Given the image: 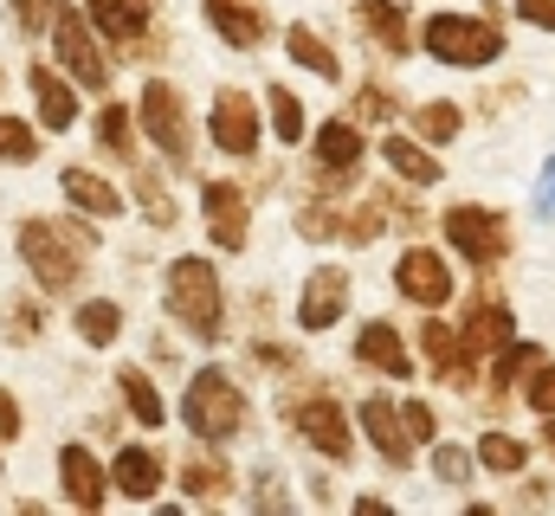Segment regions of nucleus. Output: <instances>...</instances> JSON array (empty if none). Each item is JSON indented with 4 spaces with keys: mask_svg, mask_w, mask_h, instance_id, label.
<instances>
[{
    "mask_svg": "<svg viewBox=\"0 0 555 516\" xmlns=\"http://www.w3.org/2000/svg\"><path fill=\"white\" fill-rule=\"evenodd\" d=\"M91 246H98V220H52V214H26L13 227V253L26 265V278L39 284V297H72L91 271Z\"/></svg>",
    "mask_w": 555,
    "mask_h": 516,
    "instance_id": "obj_1",
    "label": "nucleus"
},
{
    "mask_svg": "<svg viewBox=\"0 0 555 516\" xmlns=\"http://www.w3.org/2000/svg\"><path fill=\"white\" fill-rule=\"evenodd\" d=\"M162 310L175 317V330L181 336H194V343H220L227 336V291H220V265L201 253H181L168 258V271H162Z\"/></svg>",
    "mask_w": 555,
    "mask_h": 516,
    "instance_id": "obj_2",
    "label": "nucleus"
},
{
    "mask_svg": "<svg viewBox=\"0 0 555 516\" xmlns=\"http://www.w3.org/2000/svg\"><path fill=\"white\" fill-rule=\"evenodd\" d=\"M46 39H52V65H59L78 91H98V98L111 91L117 59L104 52V33L91 26V13H85V7H65V0H59V13H52Z\"/></svg>",
    "mask_w": 555,
    "mask_h": 516,
    "instance_id": "obj_3",
    "label": "nucleus"
},
{
    "mask_svg": "<svg viewBox=\"0 0 555 516\" xmlns=\"http://www.w3.org/2000/svg\"><path fill=\"white\" fill-rule=\"evenodd\" d=\"M420 46H426V59H439V65H459V72H485V65H498L504 59V26L491 20V13H433L426 26H420Z\"/></svg>",
    "mask_w": 555,
    "mask_h": 516,
    "instance_id": "obj_4",
    "label": "nucleus"
},
{
    "mask_svg": "<svg viewBox=\"0 0 555 516\" xmlns=\"http://www.w3.org/2000/svg\"><path fill=\"white\" fill-rule=\"evenodd\" d=\"M181 426H188L194 439H207V446L240 439V426H246V394H240V382H233L227 369L188 375V387H181Z\"/></svg>",
    "mask_w": 555,
    "mask_h": 516,
    "instance_id": "obj_5",
    "label": "nucleus"
},
{
    "mask_svg": "<svg viewBox=\"0 0 555 516\" xmlns=\"http://www.w3.org/2000/svg\"><path fill=\"white\" fill-rule=\"evenodd\" d=\"M439 233H446V246L465 258V265H478V271H498L511 246H517V233H511V220L498 214V207H485V201H459V207H446L439 214Z\"/></svg>",
    "mask_w": 555,
    "mask_h": 516,
    "instance_id": "obj_6",
    "label": "nucleus"
},
{
    "mask_svg": "<svg viewBox=\"0 0 555 516\" xmlns=\"http://www.w3.org/2000/svg\"><path fill=\"white\" fill-rule=\"evenodd\" d=\"M137 129L149 136V149H155L162 162H175V168L194 162V124H188V98H181V85H168V78H142Z\"/></svg>",
    "mask_w": 555,
    "mask_h": 516,
    "instance_id": "obj_7",
    "label": "nucleus"
},
{
    "mask_svg": "<svg viewBox=\"0 0 555 516\" xmlns=\"http://www.w3.org/2000/svg\"><path fill=\"white\" fill-rule=\"evenodd\" d=\"M284 420H291V433H297L310 452H323L330 465H349V459H356V433H349V413H343L336 394H304V400L284 407Z\"/></svg>",
    "mask_w": 555,
    "mask_h": 516,
    "instance_id": "obj_8",
    "label": "nucleus"
},
{
    "mask_svg": "<svg viewBox=\"0 0 555 516\" xmlns=\"http://www.w3.org/2000/svg\"><path fill=\"white\" fill-rule=\"evenodd\" d=\"M207 142H214L220 155H233V162H253V155H259L266 124H259L253 91H240V85H220V91H214V111H207Z\"/></svg>",
    "mask_w": 555,
    "mask_h": 516,
    "instance_id": "obj_9",
    "label": "nucleus"
},
{
    "mask_svg": "<svg viewBox=\"0 0 555 516\" xmlns=\"http://www.w3.org/2000/svg\"><path fill=\"white\" fill-rule=\"evenodd\" d=\"M310 155H317V188H349L362 175V155H369V136L356 117H330L310 136Z\"/></svg>",
    "mask_w": 555,
    "mask_h": 516,
    "instance_id": "obj_10",
    "label": "nucleus"
},
{
    "mask_svg": "<svg viewBox=\"0 0 555 516\" xmlns=\"http://www.w3.org/2000/svg\"><path fill=\"white\" fill-rule=\"evenodd\" d=\"M349 317V265H317L310 278H304V291H297V330L304 336H323V330H336Z\"/></svg>",
    "mask_w": 555,
    "mask_h": 516,
    "instance_id": "obj_11",
    "label": "nucleus"
},
{
    "mask_svg": "<svg viewBox=\"0 0 555 516\" xmlns=\"http://www.w3.org/2000/svg\"><path fill=\"white\" fill-rule=\"evenodd\" d=\"M26 91H33V124L46 129V136L78 129V85L52 59H26Z\"/></svg>",
    "mask_w": 555,
    "mask_h": 516,
    "instance_id": "obj_12",
    "label": "nucleus"
},
{
    "mask_svg": "<svg viewBox=\"0 0 555 516\" xmlns=\"http://www.w3.org/2000/svg\"><path fill=\"white\" fill-rule=\"evenodd\" d=\"M59 491H65L72 511H104L111 504V465L85 439H65L59 446Z\"/></svg>",
    "mask_w": 555,
    "mask_h": 516,
    "instance_id": "obj_13",
    "label": "nucleus"
},
{
    "mask_svg": "<svg viewBox=\"0 0 555 516\" xmlns=\"http://www.w3.org/2000/svg\"><path fill=\"white\" fill-rule=\"evenodd\" d=\"M420 349H426V369L439 375L446 387H478V349L459 336V323H446V317H426V330H420Z\"/></svg>",
    "mask_w": 555,
    "mask_h": 516,
    "instance_id": "obj_14",
    "label": "nucleus"
},
{
    "mask_svg": "<svg viewBox=\"0 0 555 516\" xmlns=\"http://www.w3.org/2000/svg\"><path fill=\"white\" fill-rule=\"evenodd\" d=\"M395 291L420 304V310H446L452 304V265L433 253V246H408L401 265H395Z\"/></svg>",
    "mask_w": 555,
    "mask_h": 516,
    "instance_id": "obj_15",
    "label": "nucleus"
},
{
    "mask_svg": "<svg viewBox=\"0 0 555 516\" xmlns=\"http://www.w3.org/2000/svg\"><path fill=\"white\" fill-rule=\"evenodd\" d=\"M201 214H207V240L220 246V253H246V188L240 181H201Z\"/></svg>",
    "mask_w": 555,
    "mask_h": 516,
    "instance_id": "obj_16",
    "label": "nucleus"
},
{
    "mask_svg": "<svg viewBox=\"0 0 555 516\" xmlns=\"http://www.w3.org/2000/svg\"><path fill=\"white\" fill-rule=\"evenodd\" d=\"M162 478H168V459H162L155 446L130 439V446L111 452V491H117V498H130V504H155Z\"/></svg>",
    "mask_w": 555,
    "mask_h": 516,
    "instance_id": "obj_17",
    "label": "nucleus"
},
{
    "mask_svg": "<svg viewBox=\"0 0 555 516\" xmlns=\"http://www.w3.org/2000/svg\"><path fill=\"white\" fill-rule=\"evenodd\" d=\"M201 13H207V26H214L233 52H259V46L272 39L266 0H201Z\"/></svg>",
    "mask_w": 555,
    "mask_h": 516,
    "instance_id": "obj_18",
    "label": "nucleus"
},
{
    "mask_svg": "<svg viewBox=\"0 0 555 516\" xmlns=\"http://www.w3.org/2000/svg\"><path fill=\"white\" fill-rule=\"evenodd\" d=\"M59 194H65L72 214H85V220H124V188L104 181V175L85 168V162H65V168H59Z\"/></svg>",
    "mask_w": 555,
    "mask_h": 516,
    "instance_id": "obj_19",
    "label": "nucleus"
},
{
    "mask_svg": "<svg viewBox=\"0 0 555 516\" xmlns=\"http://www.w3.org/2000/svg\"><path fill=\"white\" fill-rule=\"evenodd\" d=\"M459 336H465L478 356H498V349L517 336V317H511V304H504L498 291H478V297L459 310Z\"/></svg>",
    "mask_w": 555,
    "mask_h": 516,
    "instance_id": "obj_20",
    "label": "nucleus"
},
{
    "mask_svg": "<svg viewBox=\"0 0 555 516\" xmlns=\"http://www.w3.org/2000/svg\"><path fill=\"white\" fill-rule=\"evenodd\" d=\"M175 478H181V491L194 498V504H220V498H233V465L220 459V446H207V439H194V452L181 459V465H168Z\"/></svg>",
    "mask_w": 555,
    "mask_h": 516,
    "instance_id": "obj_21",
    "label": "nucleus"
},
{
    "mask_svg": "<svg viewBox=\"0 0 555 516\" xmlns=\"http://www.w3.org/2000/svg\"><path fill=\"white\" fill-rule=\"evenodd\" d=\"M85 13H91V26L104 33V46H117V52H130L149 39V26H155V0H78Z\"/></svg>",
    "mask_w": 555,
    "mask_h": 516,
    "instance_id": "obj_22",
    "label": "nucleus"
},
{
    "mask_svg": "<svg viewBox=\"0 0 555 516\" xmlns=\"http://www.w3.org/2000/svg\"><path fill=\"white\" fill-rule=\"evenodd\" d=\"M356 362L375 369V375H388V382H408L414 375V356H408V343H401V330L388 317H369L356 330Z\"/></svg>",
    "mask_w": 555,
    "mask_h": 516,
    "instance_id": "obj_23",
    "label": "nucleus"
},
{
    "mask_svg": "<svg viewBox=\"0 0 555 516\" xmlns=\"http://www.w3.org/2000/svg\"><path fill=\"white\" fill-rule=\"evenodd\" d=\"M356 26L382 46V59H408L414 52V26L401 0H356Z\"/></svg>",
    "mask_w": 555,
    "mask_h": 516,
    "instance_id": "obj_24",
    "label": "nucleus"
},
{
    "mask_svg": "<svg viewBox=\"0 0 555 516\" xmlns=\"http://www.w3.org/2000/svg\"><path fill=\"white\" fill-rule=\"evenodd\" d=\"M362 433H369V446H375L388 465H408V459H414V439H408L401 407H395L388 394H369V400H362Z\"/></svg>",
    "mask_w": 555,
    "mask_h": 516,
    "instance_id": "obj_25",
    "label": "nucleus"
},
{
    "mask_svg": "<svg viewBox=\"0 0 555 516\" xmlns=\"http://www.w3.org/2000/svg\"><path fill=\"white\" fill-rule=\"evenodd\" d=\"M284 52H291V65H304L310 78H323V85H343V59H336V46L317 33V26H284Z\"/></svg>",
    "mask_w": 555,
    "mask_h": 516,
    "instance_id": "obj_26",
    "label": "nucleus"
},
{
    "mask_svg": "<svg viewBox=\"0 0 555 516\" xmlns=\"http://www.w3.org/2000/svg\"><path fill=\"white\" fill-rule=\"evenodd\" d=\"M72 330H78L85 349H117V343H124V304H117V297H78Z\"/></svg>",
    "mask_w": 555,
    "mask_h": 516,
    "instance_id": "obj_27",
    "label": "nucleus"
},
{
    "mask_svg": "<svg viewBox=\"0 0 555 516\" xmlns=\"http://www.w3.org/2000/svg\"><path fill=\"white\" fill-rule=\"evenodd\" d=\"M382 162L408 181V188H433L446 175V162H433V149L414 142V136H382Z\"/></svg>",
    "mask_w": 555,
    "mask_h": 516,
    "instance_id": "obj_28",
    "label": "nucleus"
},
{
    "mask_svg": "<svg viewBox=\"0 0 555 516\" xmlns=\"http://www.w3.org/2000/svg\"><path fill=\"white\" fill-rule=\"evenodd\" d=\"M117 394H124V407H130V420L137 426H168V400H162V387L149 382V369H137V362H124L117 369Z\"/></svg>",
    "mask_w": 555,
    "mask_h": 516,
    "instance_id": "obj_29",
    "label": "nucleus"
},
{
    "mask_svg": "<svg viewBox=\"0 0 555 516\" xmlns=\"http://www.w3.org/2000/svg\"><path fill=\"white\" fill-rule=\"evenodd\" d=\"M130 201L142 207V220H149V227H162V233H168V227L181 220V207H175L168 181H162V175H155L149 162H130Z\"/></svg>",
    "mask_w": 555,
    "mask_h": 516,
    "instance_id": "obj_30",
    "label": "nucleus"
},
{
    "mask_svg": "<svg viewBox=\"0 0 555 516\" xmlns=\"http://www.w3.org/2000/svg\"><path fill=\"white\" fill-rule=\"evenodd\" d=\"M98 149L111 162H137V104H117V98L98 104Z\"/></svg>",
    "mask_w": 555,
    "mask_h": 516,
    "instance_id": "obj_31",
    "label": "nucleus"
},
{
    "mask_svg": "<svg viewBox=\"0 0 555 516\" xmlns=\"http://www.w3.org/2000/svg\"><path fill=\"white\" fill-rule=\"evenodd\" d=\"M472 452H478V465H485L491 478H524V472H530V446H524L517 433H485Z\"/></svg>",
    "mask_w": 555,
    "mask_h": 516,
    "instance_id": "obj_32",
    "label": "nucleus"
},
{
    "mask_svg": "<svg viewBox=\"0 0 555 516\" xmlns=\"http://www.w3.org/2000/svg\"><path fill=\"white\" fill-rule=\"evenodd\" d=\"M459 129H465V111H459L452 98H426L414 111V136L433 142V149H439V142H459Z\"/></svg>",
    "mask_w": 555,
    "mask_h": 516,
    "instance_id": "obj_33",
    "label": "nucleus"
},
{
    "mask_svg": "<svg viewBox=\"0 0 555 516\" xmlns=\"http://www.w3.org/2000/svg\"><path fill=\"white\" fill-rule=\"evenodd\" d=\"M39 162V124L0 111V168H33Z\"/></svg>",
    "mask_w": 555,
    "mask_h": 516,
    "instance_id": "obj_34",
    "label": "nucleus"
},
{
    "mask_svg": "<svg viewBox=\"0 0 555 516\" xmlns=\"http://www.w3.org/2000/svg\"><path fill=\"white\" fill-rule=\"evenodd\" d=\"M537 362H543V349H537V343H517V336H511V343L498 349V369H491V382L511 394V387L530 382V369H537Z\"/></svg>",
    "mask_w": 555,
    "mask_h": 516,
    "instance_id": "obj_35",
    "label": "nucleus"
},
{
    "mask_svg": "<svg viewBox=\"0 0 555 516\" xmlns=\"http://www.w3.org/2000/svg\"><path fill=\"white\" fill-rule=\"evenodd\" d=\"M382 227H388V194H375V201H362V207L343 214V240H349V246H375Z\"/></svg>",
    "mask_w": 555,
    "mask_h": 516,
    "instance_id": "obj_36",
    "label": "nucleus"
},
{
    "mask_svg": "<svg viewBox=\"0 0 555 516\" xmlns=\"http://www.w3.org/2000/svg\"><path fill=\"white\" fill-rule=\"evenodd\" d=\"M433 478H439V485H452V491H459V485H472V478H478V452H472V446L439 439V446H433Z\"/></svg>",
    "mask_w": 555,
    "mask_h": 516,
    "instance_id": "obj_37",
    "label": "nucleus"
},
{
    "mask_svg": "<svg viewBox=\"0 0 555 516\" xmlns=\"http://www.w3.org/2000/svg\"><path fill=\"white\" fill-rule=\"evenodd\" d=\"M297 240H343V207H330V201H304L297 207Z\"/></svg>",
    "mask_w": 555,
    "mask_h": 516,
    "instance_id": "obj_38",
    "label": "nucleus"
},
{
    "mask_svg": "<svg viewBox=\"0 0 555 516\" xmlns=\"http://www.w3.org/2000/svg\"><path fill=\"white\" fill-rule=\"evenodd\" d=\"M266 111H272L278 142H291V149H297V142H304V104H297L284 85H272V91H266Z\"/></svg>",
    "mask_w": 555,
    "mask_h": 516,
    "instance_id": "obj_39",
    "label": "nucleus"
},
{
    "mask_svg": "<svg viewBox=\"0 0 555 516\" xmlns=\"http://www.w3.org/2000/svg\"><path fill=\"white\" fill-rule=\"evenodd\" d=\"M7 13H13V26H20V39H39V33L52 26V13H59V0H7Z\"/></svg>",
    "mask_w": 555,
    "mask_h": 516,
    "instance_id": "obj_40",
    "label": "nucleus"
},
{
    "mask_svg": "<svg viewBox=\"0 0 555 516\" xmlns=\"http://www.w3.org/2000/svg\"><path fill=\"white\" fill-rule=\"evenodd\" d=\"M349 111H356V124H388V117H395L401 104H395V91H382V85H362Z\"/></svg>",
    "mask_w": 555,
    "mask_h": 516,
    "instance_id": "obj_41",
    "label": "nucleus"
},
{
    "mask_svg": "<svg viewBox=\"0 0 555 516\" xmlns=\"http://www.w3.org/2000/svg\"><path fill=\"white\" fill-rule=\"evenodd\" d=\"M39 330H46L39 297H13V304H7V336H13V343H33Z\"/></svg>",
    "mask_w": 555,
    "mask_h": 516,
    "instance_id": "obj_42",
    "label": "nucleus"
},
{
    "mask_svg": "<svg viewBox=\"0 0 555 516\" xmlns=\"http://www.w3.org/2000/svg\"><path fill=\"white\" fill-rule=\"evenodd\" d=\"M524 400H530V413H555V362H550V356L530 369V382H524Z\"/></svg>",
    "mask_w": 555,
    "mask_h": 516,
    "instance_id": "obj_43",
    "label": "nucleus"
},
{
    "mask_svg": "<svg viewBox=\"0 0 555 516\" xmlns=\"http://www.w3.org/2000/svg\"><path fill=\"white\" fill-rule=\"evenodd\" d=\"M401 426H408L414 446H433V439H439V413H433L426 400H408V407H401Z\"/></svg>",
    "mask_w": 555,
    "mask_h": 516,
    "instance_id": "obj_44",
    "label": "nucleus"
},
{
    "mask_svg": "<svg viewBox=\"0 0 555 516\" xmlns=\"http://www.w3.org/2000/svg\"><path fill=\"white\" fill-rule=\"evenodd\" d=\"M253 504H259V511H291V498H284V478H278V465H259Z\"/></svg>",
    "mask_w": 555,
    "mask_h": 516,
    "instance_id": "obj_45",
    "label": "nucleus"
},
{
    "mask_svg": "<svg viewBox=\"0 0 555 516\" xmlns=\"http://www.w3.org/2000/svg\"><path fill=\"white\" fill-rule=\"evenodd\" d=\"M511 7H517V20H524V26L555 33V0H511Z\"/></svg>",
    "mask_w": 555,
    "mask_h": 516,
    "instance_id": "obj_46",
    "label": "nucleus"
},
{
    "mask_svg": "<svg viewBox=\"0 0 555 516\" xmlns=\"http://www.w3.org/2000/svg\"><path fill=\"white\" fill-rule=\"evenodd\" d=\"M26 433V413H20V400H13V387H0V439L13 446Z\"/></svg>",
    "mask_w": 555,
    "mask_h": 516,
    "instance_id": "obj_47",
    "label": "nucleus"
},
{
    "mask_svg": "<svg viewBox=\"0 0 555 516\" xmlns=\"http://www.w3.org/2000/svg\"><path fill=\"white\" fill-rule=\"evenodd\" d=\"M253 362H266V369H297V349H284V343H253Z\"/></svg>",
    "mask_w": 555,
    "mask_h": 516,
    "instance_id": "obj_48",
    "label": "nucleus"
},
{
    "mask_svg": "<svg viewBox=\"0 0 555 516\" xmlns=\"http://www.w3.org/2000/svg\"><path fill=\"white\" fill-rule=\"evenodd\" d=\"M537 214H550L555 220V155L543 162V181H537Z\"/></svg>",
    "mask_w": 555,
    "mask_h": 516,
    "instance_id": "obj_49",
    "label": "nucleus"
},
{
    "mask_svg": "<svg viewBox=\"0 0 555 516\" xmlns=\"http://www.w3.org/2000/svg\"><path fill=\"white\" fill-rule=\"evenodd\" d=\"M543 446L555 452V413H543Z\"/></svg>",
    "mask_w": 555,
    "mask_h": 516,
    "instance_id": "obj_50",
    "label": "nucleus"
},
{
    "mask_svg": "<svg viewBox=\"0 0 555 516\" xmlns=\"http://www.w3.org/2000/svg\"><path fill=\"white\" fill-rule=\"evenodd\" d=\"M0 472H7V439H0Z\"/></svg>",
    "mask_w": 555,
    "mask_h": 516,
    "instance_id": "obj_51",
    "label": "nucleus"
}]
</instances>
